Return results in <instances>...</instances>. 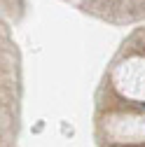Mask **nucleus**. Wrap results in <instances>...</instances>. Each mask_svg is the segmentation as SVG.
<instances>
[{
	"instance_id": "f257e3e1",
	"label": "nucleus",
	"mask_w": 145,
	"mask_h": 147,
	"mask_svg": "<svg viewBox=\"0 0 145 147\" xmlns=\"http://www.w3.org/2000/svg\"><path fill=\"white\" fill-rule=\"evenodd\" d=\"M143 107H145V103H143Z\"/></svg>"
}]
</instances>
